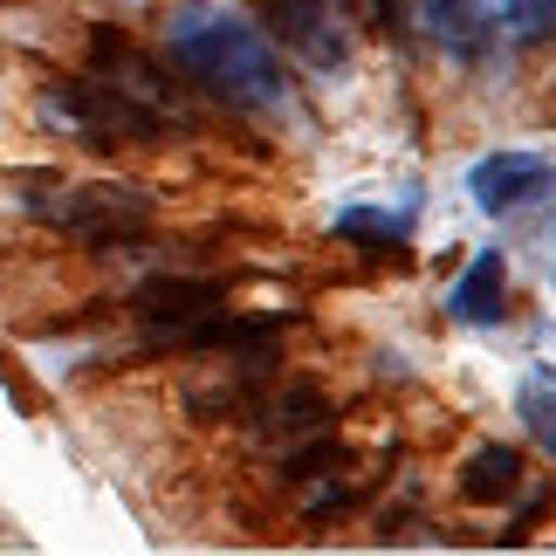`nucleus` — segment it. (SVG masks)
Listing matches in <instances>:
<instances>
[{"label": "nucleus", "instance_id": "20e7f679", "mask_svg": "<svg viewBox=\"0 0 556 556\" xmlns=\"http://www.w3.org/2000/svg\"><path fill=\"white\" fill-rule=\"evenodd\" d=\"M83 70H90L97 83H111L117 97H131L144 117H159V131H192V97L173 62L144 55L124 28H90V55H83Z\"/></svg>", "mask_w": 556, "mask_h": 556}, {"label": "nucleus", "instance_id": "7ed1b4c3", "mask_svg": "<svg viewBox=\"0 0 556 556\" xmlns=\"http://www.w3.org/2000/svg\"><path fill=\"white\" fill-rule=\"evenodd\" d=\"M35 111H41V124H49L55 138L90 144V152H124V144L165 138L159 117H144L131 97H117L111 83H97L90 70H83V76H49L35 90Z\"/></svg>", "mask_w": 556, "mask_h": 556}, {"label": "nucleus", "instance_id": "6e6552de", "mask_svg": "<svg viewBox=\"0 0 556 556\" xmlns=\"http://www.w3.org/2000/svg\"><path fill=\"white\" fill-rule=\"evenodd\" d=\"M213 309H227L220 275H152V282L131 289V316L152 330V344L165 330H179V324H200V316H213Z\"/></svg>", "mask_w": 556, "mask_h": 556}, {"label": "nucleus", "instance_id": "0eeeda50", "mask_svg": "<svg viewBox=\"0 0 556 556\" xmlns=\"http://www.w3.org/2000/svg\"><path fill=\"white\" fill-rule=\"evenodd\" d=\"M405 8H413V28L454 62H481L502 35L495 0H405Z\"/></svg>", "mask_w": 556, "mask_h": 556}, {"label": "nucleus", "instance_id": "1a4fd4ad", "mask_svg": "<svg viewBox=\"0 0 556 556\" xmlns=\"http://www.w3.org/2000/svg\"><path fill=\"white\" fill-rule=\"evenodd\" d=\"M330 426H337V405L316 392V384H282L275 399L248 405V433H254L262 454H289V446L330 433Z\"/></svg>", "mask_w": 556, "mask_h": 556}, {"label": "nucleus", "instance_id": "f03ea898", "mask_svg": "<svg viewBox=\"0 0 556 556\" xmlns=\"http://www.w3.org/2000/svg\"><path fill=\"white\" fill-rule=\"evenodd\" d=\"M14 192H21V213L55 233H70L83 248H138L144 227H152L159 200L144 186H124V179H76V173H14Z\"/></svg>", "mask_w": 556, "mask_h": 556}, {"label": "nucleus", "instance_id": "9d476101", "mask_svg": "<svg viewBox=\"0 0 556 556\" xmlns=\"http://www.w3.org/2000/svg\"><path fill=\"white\" fill-rule=\"evenodd\" d=\"M446 316L467 330H495L508 316V262L502 248H481L475 262H467V275L454 282V295H446Z\"/></svg>", "mask_w": 556, "mask_h": 556}, {"label": "nucleus", "instance_id": "f8f14e48", "mask_svg": "<svg viewBox=\"0 0 556 556\" xmlns=\"http://www.w3.org/2000/svg\"><path fill=\"white\" fill-rule=\"evenodd\" d=\"M522 446H508V440H488V446H475V454L460 460V495L467 502H508L522 488Z\"/></svg>", "mask_w": 556, "mask_h": 556}, {"label": "nucleus", "instance_id": "39448f33", "mask_svg": "<svg viewBox=\"0 0 556 556\" xmlns=\"http://www.w3.org/2000/svg\"><path fill=\"white\" fill-rule=\"evenodd\" d=\"M357 8L351 0H262V35L275 41V55L303 62L316 76H337L357 55Z\"/></svg>", "mask_w": 556, "mask_h": 556}, {"label": "nucleus", "instance_id": "423d86ee", "mask_svg": "<svg viewBox=\"0 0 556 556\" xmlns=\"http://www.w3.org/2000/svg\"><path fill=\"white\" fill-rule=\"evenodd\" d=\"M549 179H556L549 152H488V159H475V173H467V192H475L481 213L508 220V213H522V206H543Z\"/></svg>", "mask_w": 556, "mask_h": 556}, {"label": "nucleus", "instance_id": "4468645a", "mask_svg": "<svg viewBox=\"0 0 556 556\" xmlns=\"http://www.w3.org/2000/svg\"><path fill=\"white\" fill-rule=\"evenodd\" d=\"M495 8H502V41H516V49H549L556 0H495Z\"/></svg>", "mask_w": 556, "mask_h": 556}, {"label": "nucleus", "instance_id": "9b49d317", "mask_svg": "<svg viewBox=\"0 0 556 556\" xmlns=\"http://www.w3.org/2000/svg\"><path fill=\"white\" fill-rule=\"evenodd\" d=\"M413 220H419V192L399 200V206H344L337 213V241H357L371 254H399L413 241Z\"/></svg>", "mask_w": 556, "mask_h": 556}, {"label": "nucleus", "instance_id": "f257e3e1", "mask_svg": "<svg viewBox=\"0 0 556 556\" xmlns=\"http://www.w3.org/2000/svg\"><path fill=\"white\" fill-rule=\"evenodd\" d=\"M159 49L179 70V83L206 90L213 103L241 117H289V70L275 55V41L262 35V21L220 8V0H179L159 21Z\"/></svg>", "mask_w": 556, "mask_h": 556}, {"label": "nucleus", "instance_id": "ddd939ff", "mask_svg": "<svg viewBox=\"0 0 556 556\" xmlns=\"http://www.w3.org/2000/svg\"><path fill=\"white\" fill-rule=\"evenodd\" d=\"M516 405H522V419H529L536 454H556V365H549V357H543V365H529Z\"/></svg>", "mask_w": 556, "mask_h": 556}, {"label": "nucleus", "instance_id": "2eb2a0df", "mask_svg": "<svg viewBox=\"0 0 556 556\" xmlns=\"http://www.w3.org/2000/svg\"><path fill=\"white\" fill-rule=\"evenodd\" d=\"M357 21H371V28H405V0H351Z\"/></svg>", "mask_w": 556, "mask_h": 556}]
</instances>
